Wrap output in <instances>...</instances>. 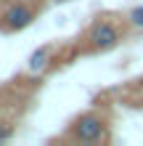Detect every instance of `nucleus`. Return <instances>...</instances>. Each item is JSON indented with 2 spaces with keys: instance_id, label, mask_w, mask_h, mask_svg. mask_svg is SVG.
<instances>
[{
  "instance_id": "f03ea898",
  "label": "nucleus",
  "mask_w": 143,
  "mask_h": 146,
  "mask_svg": "<svg viewBox=\"0 0 143 146\" xmlns=\"http://www.w3.org/2000/svg\"><path fill=\"white\" fill-rule=\"evenodd\" d=\"M125 37V29L117 24L114 19H96L93 24H90L88 29V45L90 50H98V53H103V50H111L122 42Z\"/></svg>"
},
{
  "instance_id": "39448f33",
  "label": "nucleus",
  "mask_w": 143,
  "mask_h": 146,
  "mask_svg": "<svg viewBox=\"0 0 143 146\" xmlns=\"http://www.w3.org/2000/svg\"><path fill=\"white\" fill-rule=\"evenodd\" d=\"M127 24L132 29H143V5H135L127 11Z\"/></svg>"
},
{
  "instance_id": "423d86ee",
  "label": "nucleus",
  "mask_w": 143,
  "mask_h": 146,
  "mask_svg": "<svg viewBox=\"0 0 143 146\" xmlns=\"http://www.w3.org/2000/svg\"><path fill=\"white\" fill-rule=\"evenodd\" d=\"M11 133H13L11 127H3V130H0V141H5V138H11Z\"/></svg>"
},
{
  "instance_id": "7ed1b4c3",
  "label": "nucleus",
  "mask_w": 143,
  "mask_h": 146,
  "mask_svg": "<svg viewBox=\"0 0 143 146\" xmlns=\"http://www.w3.org/2000/svg\"><path fill=\"white\" fill-rule=\"evenodd\" d=\"M32 21H35V8H29L27 3L8 5L5 11H3V19H0V24H3L5 32H19L24 27H29Z\"/></svg>"
},
{
  "instance_id": "20e7f679",
  "label": "nucleus",
  "mask_w": 143,
  "mask_h": 146,
  "mask_svg": "<svg viewBox=\"0 0 143 146\" xmlns=\"http://www.w3.org/2000/svg\"><path fill=\"white\" fill-rule=\"evenodd\" d=\"M48 58H50V48H37L35 53L29 56V61H27L29 72H43L48 66Z\"/></svg>"
},
{
  "instance_id": "f257e3e1",
  "label": "nucleus",
  "mask_w": 143,
  "mask_h": 146,
  "mask_svg": "<svg viewBox=\"0 0 143 146\" xmlns=\"http://www.w3.org/2000/svg\"><path fill=\"white\" fill-rule=\"evenodd\" d=\"M106 130H109V122L103 114L85 111L72 122L69 135H72V141H80V143H101V141H106Z\"/></svg>"
}]
</instances>
